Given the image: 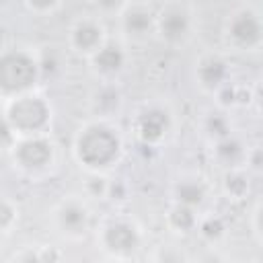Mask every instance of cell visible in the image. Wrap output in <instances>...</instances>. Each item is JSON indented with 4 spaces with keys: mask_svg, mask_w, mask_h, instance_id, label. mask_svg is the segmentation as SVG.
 I'll use <instances>...</instances> for the list:
<instances>
[{
    "mask_svg": "<svg viewBox=\"0 0 263 263\" xmlns=\"http://www.w3.org/2000/svg\"><path fill=\"white\" fill-rule=\"evenodd\" d=\"M72 152L76 162L86 173L88 171L107 173L121 158L123 140L107 119H95L78 129Z\"/></svg>",
    "mask_w": 263,
    "mask_h": 263,
    "instance_id": "6da1fadb",
    "label": "cell"
},
{
    "mask_svg": "<svg viewBox=\"0 0 263 263\" xmlns=\"http://www.w3.org/2000/svg\"><path fill=\"white\" fill-rule=\"evenodd\" d=\"M41 80L37 53L25 47H10L0 51V101L33 92Z\"/></svg>",
    "mask_w": 263,
    "mask_h": 263,
    "instance_id": "7a4b0ae2",
    "label": "cell"
},
{
    "mask_svg": "<svg viewBox=\"0 0 263 263\" xmlns=\"http://www.w3.org/2000/svg\"><path fill=\"white\" fill-rule=\"evenodd\" d=\"M2 111L16 138L47 134L51 125V105L45 97L37 95L35 90L6 101Z\"/></svg>",
    "mask_w": 263,
    "mask_h": 263,
    "instance_id": "3957f363",
    "label": "cell"
},
{
    "mask_svg": "<svg viewBox=\"0 0 263 263\" xmlns=\"http://www.w3.org/2000/svg\"><path fill=\"white\" fill-rule=\"evenodd\" d=\"M8 152L14 168L29 177L47 173L55 162V144L47 134L16 138L14 146Z\"/></svg>",
    "mask_w": 263,
    "mask_h": 263,
    "instance_id": "277c9868",
    "label": "cell"
},
{
    "mask_svg": "<svg viewBox=\"0 0 263 263\" xmlns=\"http://www.w3.org/2000/svg\"><path fill=\"white\" fill-rule=\"evenodd\" d=\"M224 41L234 51H257L263 43L261 14L253 6L236 8L224 23Z\"/></svg>",
    "mask_w": 263,
    "mask_h": 263,
    "instance_id": "5b68a950",
    "label": "cell"
},
{
    "mask_svg": "<svg viewBox=\"0 0 263 263\" xmlns=\"http://www.w3.org/2000/svg\"><path fill=\"white\" fill-rule=\"evenodd\" d=\"M191 33L193 14L183 2L171 0L154 14V35H158V39L166 45H183L189 41Z\"/></svg>",
    "mask_w": 263,
    "mask_h": 263,
    "instance_id": "8992f818",
    "label": "cell"
},
{
    "mask_svg": "<svg viewBox=\"0 0 263 263\" xmlns=\"http://www.w3.org/2000/svg\"><path fill=\"white\" fill-rule=\"evenodd\" d=\"M99 247L115 259H127L142 247V232L132 220L115 218L101 226Z\"/></svg>",
    "mask_w": 263,
    "mask_h": 263,
    "instance_id": "52a82bcc",
    "label": "cell"
},
{
    "mask_svg": "<svg viewBox=\"0 0 263 263\" xmlns=\"http://www.w3.org/2000/svg\"><path fill=\"white\" fill-rule=\"evenodd\" d=\"M134 134L146 148L160 146L173 132V115L162 105H146L134 117Z\"/></svg>",
    "mask_w": 263,
    "mask_h": 263,
    "instance_id": "ba28073f",
    "label": "cell"
},
{
    "mask_svg": "<svg viewBox=\"0 0 263 263\" xmlns=\"http://www.w3.org/2000/svg\"><path fill=\"white\" fill-rule=\"evenodd\" d=\"M53 224L68 238H80L90 228V208L78 195L64 197L53 208Z\"/></svg>",
    "mask_w": 263,
    "mask_h": 263,
    "instance_id": "9c48e42d",
    "label": "cell"
},
{
    "mask_svg": "<svg viewBox=\"0 0 263 263\" xmlns=\"http://www.w3.org/2000/svg\"><path fill=\"white\" fill-rule=\"evenodd\" d=\"M154 10L146 4H125L119 16V31L129 43H144L154 35Z\"/></svg>",
    "mask_w": 263,
    "mask_h": 263,
    "instance_id": "30bf717a",
    "label": "cell"
},
{
    "mask_svg": "<svg viewBox=\"0 0 263 263\" xmlns=\"http://www.w3.org/2000/svg\"><path fill=\"white\" fill-rule=\"evenodd\" d=\"M125 64L127 51L119 41L113 39H105V43L88 55V66L101 82H113V78H117L125 70Z\"/></svg>",
    "mask_w": 263,
    "mask_h": 263,
    "instance_id": "8fae6325",
    "label": "cell"
},
{
    "mask_svg": "<svg viewBox=\"0 0 263 263\" xmlns=\"http://www.w3.org/2000/svg\"><path fill=\"white\" fill-rule=\"evenodd\" d=\"M107 39V31L105 25L95 18V16H82L78 18L68 33V45L74 53L88 58L90 53H95Z\"/></svg>",
    "mask_w": 263,
    "mask_h": 263,
    "instance_id": "7c38bea8",
    "label": "cell"
},
{
    "mask_svg": "<svg viewBox=\"0 0 263 263\" xmlns=\"http://www.w3.org/2000/svg\"><path fill=\"white\" fill-rule=\"evenodd\" d=\"M193 76H195V84L203 92L214 95L220 86L230 82V68L220 53H203L195 62Z\"/></svg>",
    "mask_w": 263,
    "mask_h": 263,
    "instance_id": "4fadbf2b",
    "label": "cell"
},
{
    "mask_svg": "<svg viewBox=\"0 0 263 263\" xmlns=\"http://www.w3.org/2000/svg\"><path fill=\"white\" fill-rule=\"evenodd\" d=\"M247 144L234 136L232 132L216 142H212V154H214V160L224 166V168H234V166H242L245 162V154H247Z\"/></svg>",
    "mask_w": 263,
    "mask_h": 263,
    "instance_id": "5bb4252c",
    "label": "cell"
},
{
    "mask_svg": "<svg viewBox=\"0 0 263 263\" xmlns=\"http://www.w3.org/2000/svg\"><path fill=\"white\" fill-rule=\"evenodd\" d=\"M173 199L175 203H181V205H187V208H193V210H199L205 199H208V189L203 185L201 179L197 177H185V179H179L173 187Z\"/></svg>",
    "mask_w": 263,
    "mask_h": 263,
    "instance_id": "9a60e30c",
    "label": "cell"
},
{
    "mask_svg": "<svg viewBox=\"0 0 263 263\" xmlns=\"http://www.w3.org/2000/svg\"><path fill=\"white\" fill-rule=\"evenodd\" d=\"M121 103L123 99H121L119 88L111 82H103L90 99V109L99 119H109L121 109Z\"/></svg>",
    "mask_w": 263,
    "mask_h": 263,
    "instance_id": "2e32d148",
    "label": "cell"
},
{
    "mask_svg": "<svg viewBox=\"0 0 263 263\" xmlns=\"http://www.w3.org/2000/svg\"><path fill=\"white\" fill-rule=\"evenodd\" d=\"M222 193L230 201H242L251 193V173L245 166L226 168L222 177Z\"/></svg>",
    "mask_w": 263,
    "mask_h": 263,
    "instance_id": "e0dca14e",
    "label": "cell"
},
{
    "mask_svg": "<svg viewBox=\"0 0 263 263\" xmlns=\"http://www.w3.org/2000/svg\"><path fill=\"white\" fill-rule=\"evenodd\" d=\"M164 220H166L168 230H173L175 234L187 236L197 226V210L187 208V205H181V203H173L168 208Z\"/></svg>",
    "mask_w": 263,
    "mask_h": 263,
    "instance_id": "ac0fdd59",
    "label": "cell"
},
{
    "mask_svg": "<svg viewBox=\"0 0 263 263\" xmlns=\"http://www.w3.org/2000/svg\"><path fill=\"white\" fill-rule=\"evenodd\" d=\"M201 129H203V134L210 142H216V140H220V138H224L232 132V123H230V117L224 109H216V111H210L203 117Z\"/></svg>",
    "mask_w": 263,
    "mask_h": 263,
    "instance_id": "d6986e66",
    "label": "cell"
},
{
    "mask_svg": "<svg viewBox=\"0 0 263 263\" xmlns=\"http://www.w3.org/2000/svg\"><path fill=\"white\" fill-rule=\"evenodd\" d=\"M195 230L199 232V236H201L205 242L216 245V242H220V240L224 238V234H226V224H224V220H222L220 216L210 214V216L197 218Z\"/></svg>",
    "mask_w": 263,
    "mask_h": 263,
    "instance_id": "ffe728a7",
    "label": "cell"
},
{
    "mask_svg": "<svg viewBox=\"0 0 263 263\" xmlns=\"http://www.w3.org/2000/svg\"><path fill=\"white\" fill-rule=\"evenodd\" d=\"M109 183H111V179L107 177V173L88 171L86 181H84V193L92 199H105L107 191H109Z\"/></svg>",
    "mask_w": 263,
    "mask_h": 263,
    "instance_id": "44dd1931",
    "label": "cell"
},
{
    "mask_svg": "<svg viewBox=\"0 0 263 263\" xmlns=\"http://www.w3.org/2000/svg\"><path fill=\"white\" fill-rule=\"evenodd\" d=\"M18 220V208L14 201L6 199V197H0V234H6L14 228Z\"/></svg>",
    "mask_w": 263,
    "mask_h": 263,
    "instance_id": "7402d4cb",
    "label": "cell"
},
{
    "mask_svg": "<svg viewBox=\"0 0 263 263\" xmlns=\"http://www.w3.org/2000/svg\"><path fill=\"white\" fill-rule=\"evenodd\" d=\"M37 62H39L41 78H45V76L51 78V76H55V74L60 72V68H62V62H60L58 53L51 51V47H49V51H41V53H37Z\"/></svg>",
    "mask_w": 263,
    "mask_h": 263,
    "instance_id": "603a6c76",
    "label": "cell"
},
{
    "mask_svg": "<svg viewBox=\"0 0 263 263\" xmlns=\"http://www.w3.org/2000/svg\"><path fill=\"white\" fill-rule=\"evenodd\" d=\"M242 166H245L251 175H259V173L263 171V152H261V146H249V148H247Z\"/></svg>",
    "mask_w": 263,
    "mask_h": 263,
    "instance_id": "cb8c5ba5",
    "label": "cell"
},
{
    "mask_svg": "<svg viewBox=\"0 0 263 263\" xmlns=\"http://www.w3.org/2000/svg\"><path fill=\"white\" fill-rule=\"evenodd\" d=\"M14 142H16V134L10 127L4 111L0 109V150H10L14 146Z\"/></svg>",
    "mask_w": 263,
    "mask_h": 263,
    "instance_id": "d4e9b609",
    "label": "cell"
},
{
    "mask_svg": "<svg viewBox=\"0 0 263 263\" xmlns=\"http://www.w3.org/2000/svg\"><path fill=\"white\" fill-rule=\"evenodd\" d=\"M25 4L35 14H51L53 10H58L62 0H25Z\"/></svg>",
    "mask_w": 263,
    "mask_h": 263,
    "instance_id": "484cf974",
    "label": "cell"
},
{
    "mask_svg": "<svg viewBox=\"0 0 263 263\" xmlns=\"http://www.w3.org/2000/svg\"><path fill=\"white\" fill-rule=\"evenodd\" d=\"M92 4L103 14H119L127 4V0H92Z\"/></svg>",
    "mask_w": 263,
    "mask_h": 263,
    "instance_id": "4316f807",
    "label": "cell"
},
{
    "mask_svg": "<svg viewBox=\"0 0 263 263\" xmlns=\"http://www.w3.org/2000/svg\"><path fill=\"white\" fill-rule=\"evenodd\" d=\"M107 197L113 199V201H123V199L127 197V187H125V183H121V181H111V183H109Z\"/></svg>",
    "mask_w": 263,
    "mask_h": 263,
    "instance_id": "83f0119b",
    "label": "cell"
},
{
    "mask_svg": "<svg viewBox=\"0 0 263 263\" xmlns=\"http://www.w3.org/2000/svg\"><path fill=\"white\" fill-rule=\"evenodd\" d=\"M251 226H253V234H255L257 242L261 245V201L255 203V210L251 214Z\"/></svg>",
    "mask_w": 263,
    "mask_h": 263,
    "instance_id": "f1b7e54d",
    "label": "cell"
}]
</instances>
